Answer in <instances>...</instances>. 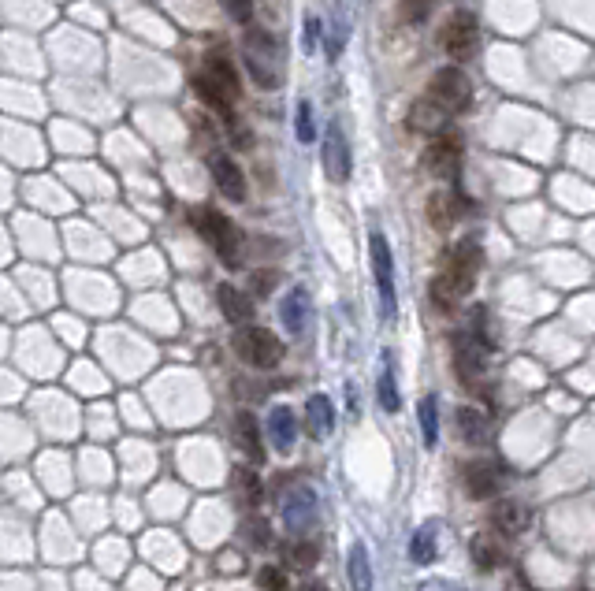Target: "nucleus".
<instances>
[{"label": "nucleus", "instance_id": "24", "mask_svg": "<svg viewBox=\"0 0 595 591\" xmlns=\"http://www.w3.org/2000/svg\"><path fill=\"white\" fill-rule=\"evenodd\" d=\"M346 573H350V588H354V591H372V562H369L365 543H354V547H350Z\"/></svg>", "mask_w": 595, "mask_h": 591}, {"label": "nucleus", "instance_id": "31", "mask_svg": "<svg viewBox=\"0 0 595 591\" xmlns=\"http://www.w3.org/2000/svg\"><path fill=\"white\" fill-rule=\"evenodd\" d=\"M317 558H320V547L309 543V539H298V543L287 547V562H291L294 569H309V565H317Z\"/></svg>", "mask_w": 595, "mask_h": 591}, {"label": "nucleus", "instance_id": "27", "mask_svg": "<svg viewBox=\"0 0 595 591\" xmlns=\"http://www.w3.org/2000/svg\"><path fill=\"white\" fill-rule=\"evenodd\" d=\"M417 417H421L424 447L436 450V443H439V402H436V394H424L421 406H417Z\"/></svg>", "mask_w": 595, "mask_h": 591}, {"label": "nucleus", "instance_id": "10", "mask_svg": "<svg viewBox=\"0 0 595 591\" xmlns=\"http://www.w3.org/2000/svg\"><path fill=\"white\" fill-rule=\"evenodd\" d=\"M450 361H454V372L462 383H476L484 376V346L476 342L473 331L450 339Z\"/></svg>", "mask_w": 595, "mask_h": 591}, {"label": "nucleus", "instance_id": "34", "mask_svg": "<svg viewBox=\"0 0 595 591\" xmlns=\"http://www.w3.org/2000/svg\"><path fill=\"white\" fill-rule=\"evenodd\" d=\"M220 8H224L235 23H242V27H250L253 19V0H220Z\"/></svg>", "mask_w": 595, "mask_h": 591}, {"label": "nucleus", "instance_id": "2", "mask_svg": "<svg viewBox=\"0 0 595 591\" xmlns=\"http://www.w3.org/2000/svg\"><path fill=\"white\" fill-rule=\"evenodd\" d=\"M480 264H484V253H480V242H476V238H465V242H458V246L450 250L443 272L432 279V302H436L443 313L458 309V302L473 290Z\"/></svg>", "mask_w": 595, "mask_h": 591}, {"label": "nucleus", "instance_id": "4", "mask_svg": "<svg viewBox=\"0 0 595 591\" xmlns=\"http://www.w3.org/2000/svg\"><path fill=\"white\" fill-rule=\"evenodd\" d=\"M194 227H198V235L209 242V250L227 264V268H238L242 264V235H238V227L227 220L220 209H194Z\"/></svg>", "mask_w": 595, "mask_h": 591}, {"label": "nucleus", "instance_id": "35", "mask_svg": "<svg viewBox=\"0 0 595 591\" xmlns=\"http://www.w3.org/2000/svg\"><path fill=\"white\" fill-rule=\"evenodd\" d=\"M242 532L250 536L253 547H268V543H272V536H268V521H261V517H250V521L242 525Z\"/></svg>", "mask_w": 595, "mask_h": 591}, {"label": "nucleus", "instance_id": "38", "mask_svg": "<svg viewBox=\"0 0 595 591\" xmlns=\"http://www.w3.org/2000/svg\"><path fill=\"white\" fill-rule=\"evenodd\" d=\"M417 591H462V588H458L454 580H424Z\"/></svg>", "mask_w": 595, "mask_h": 591}, {"label": "nucleus", "instance_id": "13", "mask_svg": "<svg viewBox=\"0 0 595 591\" xmlns=\"http://www.w3.org/2000/svg\"><path fill=\"white\" fill-rule=\"evenodd\" d=\"M491 525H495L499 536L514 539L532 525V513H529V506H521V502L503 499V502H495V506H491Z\"/></svg>", "mask_w": 595, "mask_h": 591}, {"label": "nucleus", "instance_id": "19", "mask_svg": "<svg viewBox=\"0 0 595 591\" xmlns=\"http://www.w3.org/2000/svg\"><path fill=\"white\" fill-rule=\"evenodd\" d=\"M469 554H473L476 569H484V573H491V569H503L506 565L503 543H499L495 536H488V532H476L473 543H469Z\"/></svg>", "mask_w": 595, "mask_h": 591}, {"label": "nucleus", "instance_id": "9", "mask_svg": "<svg viewBox=\"0 0 595 591\" xmlns=\"http://www.w3.org/2000/svg\"><path fill=\"white\" fill-rule=\"evenodd\" d=\"M320 160H324V175L331 183H346L350 179V142L339 123H331L320 142Z\"/></svg>", "mask_w": 595, "mask_h": 591}, {"label": "nucleus", "instance_id": "21", "mask_svg": "<svg viewBox=\"0 0 595 591\" xmlns=\"http://www.w3.org/2000/svg\"><path fill=\"white\" fill-rule=\"evenodd\" d=\"M305 424H309V432L317 439H328L331 428H335V406H331L328 394H313L305 402Z\"/></svg>", "mask_w": 595, "mask_h": 591}, {"label": "nucleus", "instance_id": "1", "mask_svg": "<svg viewBox=\"0 0 595 591\" xmlns=\"http://www.w3.org/2000/svg\"><path fill=\"white\" fill-rule=\"evenodd\" d=\"M469 105V79H465L462 67H439L432 82L424 86V93L413 101L410 116H406V127L413 134H424V138H436L450 127V119L458 116L462 108Z\"/></svg>", "mask_w": 595, "mask_h": 591}, {"label": "nucleus", "instance_id": "5", "mask_svg": "<svg viewBox=\"0 0 595 591\" xmlns=\"http://www.w3.org/2000/svg\"><path fill=\"white\" fill-rule=\"evenodd\" d=\"M231 346H235V354L250 368H276L283 361V342L268 328H257V324H242L235 331Z\"/></svg>", "mask_w": 595, "mask_h": 591}, {"label": "nucleus", "instance_id": "18", "mask_svg": "<svg viewBox=\"0 0 595 591\" xmlns=\"http://www.w3.org/2000/svg\"><path fill=\"white\" fill-rule=\"evenodd\" d=\"M216 305H220V313H224L231 324H238V328L250 324L253 302L238 287H231V283H220V287H216Z\"/></svg>", "mask_w": 595, "mask_h": 591}, {"label": "nucleus", "instance_id": "11", "mask_svg": "<svg viewBox=\"0 0 595 591\" xmlns=\"http://www.w3.org/2000/svg\"><path fill=\"white\" fill-rule=\"evenodd\" d=\"M462 484L473 499H495L506 487V469L499 461H473V465H465Z\"/></svg>", "mask_w": 595, "mask_h": 591}, {"label": "nucleus", "instance_id": "22", "mask_svg": "<svg viewBox=\"0 0 595 591\" xmlns=\"http://www.w3.org/2000/svg\"><path fill=\"white\" fill-rule=\"evenodd\" d=\"M454 421H458V432H462V439H465V443H473V447H484V443L491 439V424H488V417H484L480 409L458 406Z\"/></svg>", "mask_w": 595, "mask_h": 591}, {"label": "nucleus", "instance_id": "30", "mask_svg": "<svg viewBox=\"0 0 595 591\" xmlns=\"http://www.w3.org/2000/svg\"><path fill=\"white\" fill-rule=\"evenodd\" d=\"M235 491H238V499L246 502V506H257V502H261V480H257V473H250V469H238V473H235Z\"/></svg>", "mask_w": 595, "mask_h": 591}, {"label": "nucleus", "instance_id": "29", "mask_svg": "<svg viewBox=\"0 0 595 591\" xmlns=\"http://www.w3.org/2000/svg\"><path fill=\"white\" fill-rule=\"evenodd\" d=\"M294 134H298V142L302 145L317 142V123H313V105H309V101H298V112H294Z\"/></svg>", "mask_w": 595, "mask_h": 591}, {"label": "nucleus", "instance_id": "3", "mask_svg": "<svg viewBox=\"0 0 595 591\" xmlns=\"http://www.w3.org/2000/svg\"><path fill=\"white\" fill-rule=\"evenodd\" d=\"M242 60H246V75H250L261 90H276L279 75H283V67H279V41L268 34L265 27H246L242 34Z\"/></svg>", "mask_w": 595, "mask_h": 591}, {"label": "nucleus", "instance_id": "6", "mask_svg": "<svg viewBox=\"0 0 595 591\" xmlns=\"http://www.w3.org/2000/svg\"><path fill=\"white\" fill-rule=\"evenodd\" d=\"M369 257H372V276H376V294H380V313L391 320L398 313V294H395V257H391V242L384 231L369 235Z\"/></svg>", "mask_w": 595, "mask_h": 591}, {"label": "nucleus", "instance_id": "25", "mask_svg": "<svg viewBox=\"0 0 595 591\" xmlns=\"http://www.w3.org/2000/svg\"><path fill=\"white\" fill-rule=\"evenodd\" d=\"M376 398H380L384 413H398V406H402V398H398V383H395V361H391V354H384V368H380V380H376Z\"/></svg>", "mask_w": 595, "mask_h": 591}, {"label": "nucleus", "instance_id": "15", "mask_svg": "<svg viewBox=\"0 0 595 591\" xmlns=\"http://www.w3.org/2000/svg\"><path fill=\"white\" fill-rule=\"evenodd\" d=\"M268 439L279 454H291L294 443H298V417H294L291 406H276L268 413Z\"/></svg>", "mask_w": 595, "mask_h": 591}, {"label": "nucleus", "instance_id": "26", "mask_svg": "<svg viewBox=\"0 0 595 591\" xmlns=\"http://www.w3.org/2000/svg\"><path fill=\"white\" fill-rule=\"evenodd\" d=\"M194 90H198V97L205 101V105L216 108L220 116L231 119V105H235V101H231V97H227V93L220 90V86H216L209 75H205V71H201V75H194Z\"/></svg>", "mask_w": 595, "mask_h": 591}, {"label": "nucleus", "instance_id": "14", "mask_svg": "<svg viewBox=\"0 0 595 591\" xmlns=\"http://www.w3.org/2000/svg\"><path fill=\"white\" fill-rule=\"evenodd\" d=\"M313 521H317V495L305 491V487H298V491L287 495V502H283V525L302 536Z\"/></svg>", "mask_w": 595, "mask_h": 591}, {"label": "nucleus", "instance_id": "7", "mask_svg": "<svg viewBox=\"0 0 595 591\" xmlns=\"http://www.w3.org/2000/svg\"><path fill=\"white\" fill-rule=\"evenodd\" d=\"M424 168L432 175H443V179H458V168H462V138L458 134H436L432 145L424 149Z\"/></svg>", "mask_w": 595, "mask_h": 591}, {"label": "nucleus", "instance_id": "8", "mask_svg": "<svg viewBox=\"0 0 595 591\" xmlns=\"http://www.w3.org/2000/svg\"><path fill=\"white\" fill-rule=\"evenodd\" d=\"M443 45L454 60H469L476 56V45H480V27H476L473 12H454L443 27Z\"/></svg>", "mask_w": 595, "mask_h": 591}, {"label": "nucleus", "instance_id": "33", "mask_svg": "<svg viewBox=\"0 0 595 591\" xmlns=\"http://www.w3.org/2000/svg\"><path fill=\"white\" fill-rule=\"evenodd\" d=\"M439 0H402V19L406 23H413V27H421L424 19L432 15V8H436Z\"/></svg>", "mask_w": 595, "mask_h": 591}, {"label": "nucleus", "instance_id": "28", "mask_svg": "<svg viewBox=\"0 0 595 591\" xmlns=\"http://www.w3.org/2000/svg\"><path fill=\"white\" fill-rule=\"evenodd\" d=\"M454 216L458 209H450V197L447 194H432L428 197V224L436 227V231H447L454 224Z\"/></svg>", "mask_w": 595, "mask_h": 591}, {"label": "nucleus", "instance_id": "20", "mask_svg": "<svg viewBox=\"0 0 595 591\" xmlns=\"http://www.w3.org/2000/svg\"><path fill=\"white\" fill-rule=\"evenodd\" d=\"M235 439H238V447H242V454H246L250 461H257V465L265 461V447H261V428H257V417L246 413V409L235 417Z\"/></svg>", "mask_w": 595, "mask_h": 591}, {"label": "nucleus", "instance_id": "39", "mask_svg": "<svg viewBox=\"0 0 595 591\" xmlns=\"http://www.w3.org/2000/svg\"><path fill=\"white\" fill-rule=\"evenodd\" d=\"M506 591H536V588H532L529 580H525V577H521V573H517V577L506 580Z\"/></svg>", "mask_w": 595, "mask_h": 591}, {"label": "nucleus", "instance_id": "23", "mask_svg": "<svg viewBox=\"0 0 595 591\" xmlns=\"http://www.w3.org/2000/svg\"><path fill=\"white\" fill-rule=\"evenodd\" d=\"M439 554V525L436 521H424L410 539V562L413 565H432Z\"/></svg>", "mask_w": 595, "mask_h": 591}, {"label": "nucleus", "instance_id": "16", "mask_svg": "<svg viewBox=\"0 0 595 591\" xmlns=\"http://www.w3.org/2000/svg\"><path fill=\"white\" fill-rule=\"evenodd\" d=\"M279 320H283L287 335H302L305 324H309V290L305 287L287 290V298L279 302Z\"/></svg>", "mask_w": 595, "mask_h": 591}, {"label": "nucleus", "instance_id": "40", "mask_svg": "<svg viewBox=\"0 0 595 591\" xmlns=\"http://www.w3.org/2000/svg\"><path fill=\"white\" fill-rule=\"evenodd\" d=\"M313 591H317V588H313Z\"/></svg>", "mask_w": 595, "mask_h": 591}, {"label": "nucleus", "instance_id": "12", "mask_svg": "<svg viewBox=\"0 0 595 591\" xmlns=\"http://www.w3.org/2000/svg\"><path fill=\"white\" fill-rule=\"evenodd\" d=\"M209 175H212V186L220 190V197H227V201H246V175H242V168L235 164V157L212 153Z\"/></svg>", "mask_w": 595, "mask_h": 591}, {"label": "nucleus", "instance_id": "32", "mask_svg": "<svg viewBox=\"0 0 595 591\" xmlns=\"http://www.w3.org/2000/svg\"><path fill=\"white\" fill-rule=\"evenodd\" d=\"M257 588L261 591H291V580H287V573H283L279 565H265V569L257 573Z\"/></svg>", "mask_w": 595, "mask_h": 591}, {"label": "nucleus", "instance_id": "36", "mask_svg": "<svg viewBox=\"0 0 595 591\" xmlns=\"http://www.w3.org/2000/svg\"><path fill=\"white\" fill-rule=\"evenodd\" d=\"M302 41H305V53H313V49H317V41H320V19L317 15H309V19H305Z\"/></svg>", "mask_w": 595, "mask_h": 591}, {"label": "nucleus", "instance_id": "37", "mask_svg": "<svg viewBox=\"0 0 595 591\" xmlns=\"http://www.w3.org/2000/svg\"><path fill=\"white\" fill-rule=\"evenodd\" d=\"M272 283H276V272H257V276H253V290H257V294H268Z\"/></svg>", "mask_w": 595, "mask_h": 591}, {"label": "nucleus", "instance_id": "17", "mask_svg": "<svg viewBox=\"0 0 595 591\" xmlns=\"http://www.w3.org/2000/svg\"><path fill=\"white\" fill-rule=\"evenodd\" d=\"M201 71H205V75H209V79L216 82V86H220L227 97H231V101H238V93H242V79H238L235 64H231L224 53H209V56H205V67H201Z\"/></svg>", "mask_w": 595, "mask_h": 591}]
</instances>
